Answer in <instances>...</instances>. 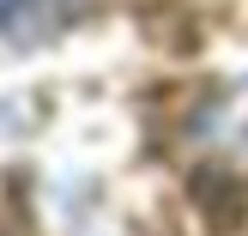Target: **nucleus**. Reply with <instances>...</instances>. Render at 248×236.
Here are the masks:
<instances>
[{
	"label": "nucleus",
	"mask_w": 248,
	"mask_h": 236,
	"mask_svg": "<svg viewBox=\"0 0 248 236\" xmlns=\"http://www.w3.org/2000/svg\"><path fill=\"white\" fill-rule=\"evenodd\" d=\"M6 6H12V0H0V12H6Z\"/></svg>",
	"instance_id": "1"
}]
</instances>
